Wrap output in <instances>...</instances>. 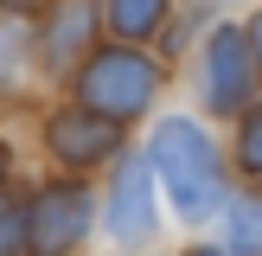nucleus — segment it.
<instances>
[{"label": "nucleus", "mask_w": 262, "mask_h": 256, "mask_svg": "<svg viewBox=\"0 0 262 256\" xmlns=\"http://www.w3.org/2000/svg\"><path fill=\"white\" fill-rule=\"evenodd\" d=\"M154 166H160L166 192H173L179 218H211L224 205V166H217V147L192 115H173V122L154 128Z\"/></svg>", "instance_id": "nucleus-1"}, {"label": "nucleus", "mask_w": 262, "mask_h": 256, "mask_svg": "<svg viewBox=\"0 0 262 256\" xmlns=\"http://www.w3.org/2000/svg\"><path fill=\"white\" fill-rule=\"evenodd\" d=\"M154 64L141 58V51H96V58L83 64V83H77V96H83L90 115H109V122H135L141 109L154 102Z\"/></svg>", "instance_id": "nucleus-2"}, {"label": "nucleus", "mask_w": 262, "mask_h": 256, "mask_svg": "<svg viewBox=\"0 0 262 256\" xmlns=\"http://www.w3.org/2000/svg\"><path fill=\"white\" fill-rule=\"evenodd\" d=\"M90 230V192L83 186H45L38 205L26 211V243L32 256H64Z\"/></svg>", "instance_id": "nucleus-3"}, {"label": "nucleus", "mask_w": 262, "mask_h": 256, "mask_svg": "<svg viewBox=\"0 0 262 256\" xmlns=\"http://www.w3.org/2000/svg\"><path fill=\"white\" fill-rule=\"evenodd\" d=\"M250 83H256V58H250V38L237 26L205 38V102L211 109H243L250 102Z\"/></svg>", "instance_id": "nucleus-4"}, {"label": "nucleus", "mask_w": 262, "mask_h": 256, "mask_svg": "<svg viewBox=\"0 0 262 256\" xmlns=\"http://www.w3.org/2000/svg\"><path fill=\"white\" fill-rule=\"evenodd\" d=\"M45 141H51V154H58L64 166H90V160H109V154L122 147V122L90 115L83 102H77V109H58L45 122Z\"/></svg>", "instance_id": "nucleus-5"}, {"label": "nucleus", "mask_w": 262, "mask_h": 256, "mask_svg": "<svg viewBox=\"0 0 262 256\" xmlns=\"http://www.w3.org/2000/svg\"><path fill=\"white\" fill-rule=\"evenodd\" d=\"M160 211H154V192H147V160H122L115 173V192H109V230L115 243H147Z\"/></svg>", "instance_id": "nucleus-6"}, {"label": "nucleus", "mask_w": 262, "mask_h": 256, "mask_svg": "<svg viewBox=\"0 0 262 256\" xmlns=\"http://www.w3.org/2000/svg\"><path fill=\"white\" fill-rule=\"evenodd\" d=\"M90 32H96V7L90 0H58L51 7V26H45V58L64 71L71 58L90 51Z\"/></svg>", "instance_id": "nucleus-7"}, {"label": "nucleus", "mask_w": 262, "mask_h": 256, "mask_svg": "<svg viewBox=\"0 0 262 256\" xmlns=\"http://www.w3.org/2000/svg\"><path fill=\"white\" fill-rule=\"evenodd\" d=\"M102 19L115 26V38H147V32H160L166 0H102Z\"/></svg>", "instance_id": "nucleus-8"}, {"label": "nucleus", "mask_w": 262, "mask_h": 256, "mask_svg": "<svg viewBox=\"0 0 262 256\" xmlns=\"http://www.w3.org/2000/svg\"><path fill=\"white\" fill-rule=\"evenodd\" d=\"M224 243H230V256H262V199H237L230 205Z\"/></svg>", "instance_id": "nucleus-9"}, {"label": "nucleus", "mask_w": 262, "mask_h": 256, "mask_svg": "<svg viewBox=\"0 0 262 256\" xmlns=\"http://www.w3.org/2000/svg\"><path fill=\"white\" fill-rule=\"evenodd\" d=\"M19 77H26V26L0 13V90H19Z\"/></svg>", "instance_id": "nucleus-10"}, {"label": "nucleus", "mask_w": 262, "mask_h": 256, "mask_svg": "<svg viewBox=\"0 0 262 256\" xmlns=\"http://www.w3.org/2000/svg\"><path fill=\"white\" fill-rule=\"evenodd\" d=\"M0 256H32V243H26V211H19V205H0Z\"/></svg>", "instance_id": "nucleus-11"}, {"label": "nucleus", "mask_w": 262, "mask_h": 256, "mask_svg": "<svg viewBox=\"0 0 262 256\" xmlns=\"http://www.w3.org/2000/svg\"><path fill=\"white\" fill-rule=\"evenodd\" d=\"M237 154H243V173H256V179H262V109H250V115H243Z\"/></svg>", "instance_id": "nucleus-12"}, {"label": "nucleus", "mask_w": 262, "mask_h": 256, "mask_svg": "<svg viewBox=\"0 0 262 256\" xmlns=\"http://www.w3.org/2000/svg\"><path fill=\"white\" fill-rule=\"evenodd\" d=\"M250 58L262 64V13H256V19H250Z\"/></svg>", "instance_id": "nucleus-13"}, {"label": "nucleus", "mask_w": 262, "mask_h": 256, "mask_svg": "<svg viewBox=\"0 0 262 256\" xmlns=\"http://www.w3.org/2000/svg\"><path fill=\"white\" fill-rule=\"evenodd\" d=\"M0 179H7V147H0Z\"/></svg>", "instance_id": "nucleus-14"}, {"label": "nucleus", "mask_w": 262, "mask_h": 256, "mask_svg": "<svg viewBox=\"0 0 262 256\" xmlns=\"http://www.w3.org/2000/svg\"><path fill=\"white\" fill-rule=\"evenodd\" d=\"M192 256H224V250H192Z\"/></svg>", "instance_id": "nucleus-15"}]
</instances>
